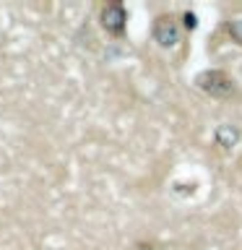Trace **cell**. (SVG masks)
Here are the masks:
<instances>
[{
  "instance_id": "277c9868",
  "label": "cell",
  "mask_w": 242,
  "mask_h": 250,
  "mask_svg": "<svg viewBox=\"0 0 242 250\" xmlns=\"http://www.w3.org/2000/svg\"><path fill=\"white\" fill-rule=\"evenodd\" d=\"M216 141H219L224 148H232V146L240 141V130L234 128V125H222V128L216 130Z\"/></svg>"
},
{
  "instance_id": "7a4b0ae2",
  "label": "cell",
  "mask_w": 242,
  "mask_h": 250,
  "mask_svg": "<svg viewBox=\"0 0 242 250\" xmlns=\"http://www.w3.org/2000/svg\"><path fill=\"white\" fill-rule=\"evenodd\" d=\"M154 37L161 47H175L180 42V23L172 16H161L154 23Z\"/></svg>"
},
{
  "instance_id": "5b68a950",
  "label": "cell",
  "mask_w": 242,
  "mask_h": 250,
  "mask_svg": "<svg viewBox=\"0 0 242 250\" xmlns=\"http://www.w3.org/2000/svg\"><path fill=\"white\" fill-rule=\"evenodd\" d=\"M226 31H229V37L234 39V42L242 44V19H234V21H229V26H226Z\"/></svg>"
},
{
  "instance_id": "3957f363",
  "label": "cell",
  "mask_w": 242,
  "mask_h": 250,
  "mask_svg": "<svg viewBox=\"0 0 242 250\" xmlns=\"http://www.w3.org/2000/svg\"><path fill=\"white\" fill-rule=\"evenodd\" d=\"M101 19H104V26L109 31H120L122 29V21H125V13L120 5H107L104 13H101Z\"/></svg>"
},
{
  "instance_id": "6da1fadb",
  "label": "cell",
  "mask_w": 242,
  "mask_h": 250,
  "mask_svg": "<svg viewBox=\"0 0 242 250\" xmlns=\"http://www.w3.org/2000/svg\"><path fill=\"white\" fill-rule=\"evenodd\" d=\"M198 89H203L208 97L214 99H229L234 94V81L226 70H219V68H211V70H203V73L195 78Z\"/></svg>"
}]
</instances>
